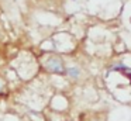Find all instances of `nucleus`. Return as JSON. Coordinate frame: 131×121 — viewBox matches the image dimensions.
<instances>
[{
  "label": "nucleus",
  "instance_id": "obj_4",
  "mask_svg": "<svg viewBox=\"0 0 131 121\" xmlns=\"http://www.w3.org/2000/svg\"><path fill=\"white\" fill-rule=\"evenodd\" d=\"M121 75H123V76H124V78H125V79H127V80H128V82H130V84H131V68H130V66H128V68H127V69H125V70H124V72H123V73H121Z\"/></svg>",
  "mask_w": 131,
  "mask_h": 121
},
{
  "label": "nucleus",
  "instance_id": "obj_2",
  "mask_svg": "<svg viewBox=\"0 0 131 121\" xmlns=\"http://www.w3.org/2000/svg\"><path fill=\"white\" fill-rule=\"evenodd\" d=\"M65 75L68 76L71 80H78V79L82 76V69H80V66H78V65H71V66H66Z\"/></svg>",
  "mask_w": 131,
  "mask_h": 121
},
{
  "label": "nucleus",
  "instance_id": "obj_3",
  "mask_svg": "<svg viewBox=\"0 0 131 121\" xmlns=\"http://www.w3.org/2000/svg\"><path fill=\"white\" fill-rule=\"evenodd\" d=\"M7 96V89H6V84L0 80V97H6Z\"/></svg>",
  "mask_w": 131,
  "mask_h": 121
},
{
  "label": "nucleus",
  "instance_id": "obj_1",
  "mask_svg": "<svg viewBox=\"0 0 131 121\" xmlns=\"http://www.w3.org/2000/svg\"><path fill=\"white\" fill-rule=\"evenodd\" d=\"M42 68L51 75H58L62 76L66 72V63L63 61L62 56L57 55V53H51L47 55V58L42 62Z\"/></svg>",
  "mask_w": 131,
  "mask_h": 121
}]
</instances>
